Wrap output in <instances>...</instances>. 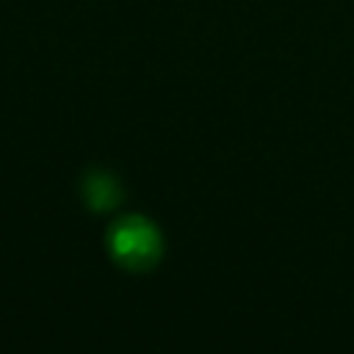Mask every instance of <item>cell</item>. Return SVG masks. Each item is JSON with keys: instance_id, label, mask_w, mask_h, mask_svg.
I'll use <instances>...</instances> for the list:
<instances>
[{"instance_id": "6da1fadb", "label": "cell", "mask_w": 354, "mask_h": 354, "mask_svg": "<svg viewBox=\"0 0 354 354\" xmlns=\"http://www.w3.org/2000/svg\"><path fill=\"white\" fill-rule=\"evenodd\" d=\"M108 252L127 271H149L163 254V241L149 218L122 216L108 230Z\"/></svg>"}, {"instance_id": "7a4b0ae2", "label": "cell", "mask_w": 354, "mask_h": 354, "mask_svg": "<svg viewBox=\"0 0 354 354\" xmlns=\"http://www.w3.org/2000/svg\"><path fill=\"white\" fill-rule=\"evenodd\" d=\"M80 194H83V202L94 210V213H105L111 207L119 205L124 188L122 183L105 171V169H91L86 177H83V185H80Z\"/></svg>"}]
</instances>
